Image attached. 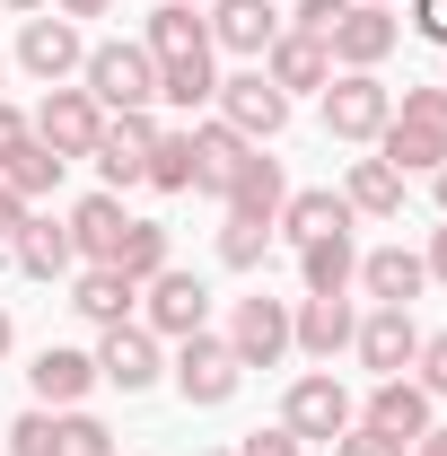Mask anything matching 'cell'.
Returning a JSON list of instances; mask_svg holds the SVG:
<instances>
[{"instance_id":"6da1fadb","label":"cell","mask_w":447,"mask_h":456,"mask_svg":"<svg viewBox=\"0 0 447 456\" xmlns=\"http://www.w3.org/2000/svg\"><path fill=\"white\" fill-rule=\"evenodd\" d=\"M378 159H386L394 175H439L447 167V79L394 97V123L378 132Z\"/></svg>"},{"instance_id":"7a4b0ae2","label":"cell","mask_w":447,"mask_h":456,"mask_svg":"<svg viewBox=\"0 0 447 456\" xmlns=\"http://www.w3.org/2000/svg\"><path fill=\"white\" fill-rule=\"evenodd\" d=\"M79 88L106 114H141V106H158V61L141 53V36H114V45H88Z\"/></svg>"},{"instance_id":"3957f363","label":"cell","mask_w":447,"mask_h":456,"mask_svg":"<svg viewBox=\"0 0 447 456\" xmlns=\"http://www.w3.org/2000/svg\"><path fill=\"white\" fill-rule=\"evenodd\" d=\"M394 123V88L378 70H334L325 79V132L351 141V150H378V132Z\"/></svg>"},{"instance_id":"277c9868","label":"cell","mask_w":447,"mask_h":456,"mask_svg":"<svg viewBox=\"0 0 447 456\" xmlns=\"http://www.w3.org/2000/svg\"><path fill=\"white\" fill-rule=\"evenodd\" d=\"M360 421V403H351V387H342L334 369H307V378H289V395H280V430L307 448V439H325L334 448L342 430Z\"/></svg>"},{"instance_id":"5b68a950","label":"cell","mask_w":447,"mask_h":456,"mask_svg":"<svg viewBox=\"0 0 447 456\" xmlns=\"http://www.w3.org/2000/svg\"><path fill=\"white\" fill-rule=\"evenodd\" d=\"M211 114H220V123L237 132V141H255V150H272L280 132H289V97H280V88L264 79V70H255V61L220 79V97H211Z\"/></svg>"},{"instance_id":"8992f818","label":"cell","mask_w":447,"mask_h":456,"mask_svg":"<svg viewBox=\"0 0 447 456\" xmlns=\"http://www.w3.org/2000/svg\"><path fill=\"white\" fill-rule=\"evenodd\" d=\"M141 325H150L158 342L202 334V325H211V281H202V273H184V264L150 273V281H141Z\"/></svg>"},{"instance_id":"52a82bcc","label":"cell","mask_w":447,"mask_h":456,"mask_svg":"<svg viewBox=\"0 0 447 456\" xmlns=\"http://www.w3.org/2000/svg\"><path fill=\"white\" fill-rule=\"evenodd\" d=\"M167 378H175V395L193 403V412H211V403H228V395H237V378H246V369H237L228 334H211V325H202V334H184V342H175Z\"/></svg>"},{"instance_id":"ba28073f","label":"cell","mask_w":447,"mask_h":456,"mask_svg":"<svg viewBox=\"0 0 447 456\" xmlns=\"http://www.w3.org/2000/svg\"><path fill=\"white\" fill-rule=\"evenodd\" d=\"M27 132H36L53 159H88V150H97V132H106V106H97L79 79H61V88H45V106L27 114Z\"/></svg>"},{"instance_id":"9c48e42d","label":"cell","mask_w":447,"mask_h":456,"mask_svg":"<svg viewBox=\"0 0 447 456\" xmlns=\"http://www.w3.org/2000/svg\"><path fill=\"white\" fill-rule=\"evenodd\" d=\"M228 351H237V369H280V360H289V298L246 289V298L228 307Z\"/></svg>"},{"instance_id":"30bf717a","label":"cell","mask_w":447,"mask_h":456,"mask_svg":"<svg viewBox=\"0 0 447 456\" xmlns=\"http://www.w3.org/2000/svg\"><path fill=\"white\" fill-rule=\"evenodd\" d=\"M79 61H88V36H79V18H61V9H36V18L18 27V70H27V79L61 88V79H79Z\"/></svg>"},{"instance_id":"8fae6325","label":"cell","mask_w":447,"mask_h":456,"mask_svg":"<svg viewBox=\"0 0 447 456\" xmlns=\"http://www.w3.org/2000/svg\"><path fill=\"white\" fill-rule=\"evenodd\" d=\"M97 378L123 387V395H150V387L167 378V342L150 334L141 316H132V325H106V334H97Z\"/></svg>"},{"instance_id":"7c38bea8","label":"cell","mask_w":447,"mask_h":456,"mask_svg":"<svg viewBox=\"0 0 447 456\" xmlns=\"http://www.w3.org/2000/svg\"><path fill=\"white\" fill-rule=\"evenodd\" d=\"M394 45H403V18H394L386 0H351V9L334 18V36H325L334 70H378Z\"/></svg>"},{"instance_id":"4fadbf2b","label":"cell","mask_w":447,"mask_h":456,"mask_svg":"<svg viewBox=\"0 0 447 456\" xmlns=\"http://www.w3.org/2000/svg\"><path fill=\"white\" fill-rule=\"evenodd\" d=\"M150 141H158V114H106V132H97V175H106V193H132V184H150Z\"/></svg>"},{"instance_id":"5bb4252c","label":"cell","mask_w":447,"mask_h":456,"mask_svg":"<svg viewBox=\"0 0 447 456\" xmlns=\"http://www.w3.org/2000/svg\"><path fill=\"white\" fill-rule=\"evenodd\" d=\"M27 387L45 412H79V403L97 395L106 378H97V351H70V342H45L36 360H27Z\"/></svg>"},{"instance_id":"9a60e30c","label":"cell","mask_w":447,"mask_h":456,"mask_svg":"<svg viewBox=\"0 0 447 456\" xmlns=\"http://www.w3.org/2000/svg\"><path fill=\"white\" fill-rule=\"evenodd\" d=\"M211 53H237V61H264L280 36V0H211Z\"/></svg>"},{"instance_id":"2e32d148","label":"cell","mask_w":447,"mask_h":456,"mask_svg":"<svg viewBox=\"0 0 447 456\" xmlns=\"http://www.w3.org/2000/svg\"><path fill=\"white\" fill-rule=\"evenodd\" d=\"M351 351H360V369H369V378H403V369H412V351H421L412 307H369V316H360V334H351Z\"/></svg>"},{"instance_id":"e0dca14e","label":"cell","mask_w":447,"mask_h":456,"mask_svg":"<svg viewBox=\"0 0 447 456\" xmlns=\"http://www.w3.org/2000/svg\"><path fill=\"white\" fill-rule=\"evenodd\" d=\"M351 334H360L351 298H289V351H307V360L334 369V351H351Z\"/></svg>"},{"instance_id":"ac0fdd59","label":"cell","mask_w":447,"mask_h":456,"mask_svg":"<svg viewBox=\"0 0 447 456\" xmlns=\"http://www.w3.org/2000/svg\"><path fill=\"white\" fill-rule=\"evenodd\" d=\"M255 70H264L280 97L298 106V97H325V79H334V53H325L316 36H289V27H280V36H272V53L255 61Z\"/></svg>"},{"instance_id":"d6986e66","label":"cell","mask_w":447,"mask_h":456,"mask_svg":"<svg viewBox=\"0 0 447 456\" xmlns=\"http://www.w3.org/2000/svg\"><path fill=\"white\" fill-rule=\"evenodd\" d=\"M351 289H360L369 307H412V298L430 289V273H421V255H412V246H369V255H360V273H351Z\"/></svg>"},{"instance_id":"ffe728a7","label":"cell","mask_w":447,"mask_h":456,"mask_svg":"<svg viewBox=\"0 0 447 456\" xmlns=\"http://www.w3.org/2000/svg\"><path fill=\"white\" fill-rule=\"evenodd\" d=\"M9 264H18L27 281H70V273H79V246H70V220H53V211H27L18 246H9Z\"/></svg>"},{"instance_id":"44dd1931","label":"cell","mask_w":447,"mask_h":456,"mask_svg":"<svg viewBox=\"0 0 447 456\" xmlns=\"http://www.w3.org/2000/svg\"><path fill=\"white\" fill-rule=\"evenodd\" d=\"M141 53L158 61V70H167V61H202V53H211V18L184 9V0H158L150 27H141Z\"/></svg>"},{"instance_id":"7402d4cb","label":"cell","mask_w":447,"mask_h":456,"mask_svg":"<svg viewBox=\"0 0 447 456\" xmlns=\"http://www.w3.org/2000/svg\"><path fill=\"white\" fill-rule=\"evenodd\" d=\"M70 307H79L97 334H106V325H132V316H141V281H123L114 264H79V273H70Z\"/></svg>"},{"instance_id":"603a6c76","label":"cell","mask_w":447,"mask_h":456,"mask_svg":"<svg viewBox=\"0 0 447 456\" xmlns=\"http://www.w3.org/2000/svg\"><path fill=\"white\" fill-rule=\"evenodd\" d=\"M184 132H193V193H211V202H220L228 184H237V167H246V150H255V141H237L220 114H202V123H184Z\"/></svg>"},{"instance_id":"cb8c5ba5","label":"cell","mask_w":447,"mask_h":456,"mask_svg":"<svg viewBox=\"0 0 447 456\" xmlns=\"http://www.w3.org/2000/svg\"><path fill=\"white\" fill-rule=\"evenodd\" d=\"M430 412H439V403L421 395L412 378H378V387H369V403H360V421H369V430H386V439H403V448L430 430Z\"/></svg>"},{"instance_id":"d4e9b609","label":"cell","mask_w":447,"mask_h":456,"mask_svg":"<svg viewBox=\"0 0 447 456\" xmlns=\"http://www.w3.org/2000/svg\"><path fill=\"white\" fill-rule=\"evenodd\" d=\"M61 220H70L79 264H114V246H123V220H132V211H123V193H106V184H97V193H88V202H70Z\"/></svg>"},{"instance_id":"484cf974","label":"cell","mask_w":447,"mask_h":456,"mask_svg":"<svg viewBox=\"0 0 447 456\" xmlns=\"http://www.w3.org/2000/svg\"><path fill=\"white\" fill-rule=\"evenodd\" d=\"M403 184L412 175H394L369 150V159H351V175H342V202H351V220H403Z\"/></svg>"},{"instance_id":"4316f807","label":"cell","mask_w":447,"mask_h":456,"mask_svg":"<svg viewBox=\"0 0 447 456\" xmlns=\"http://www.w3.org/2000/svg\"><path fill=\"white\" fill-rule=\"evenodd\" d=\"M351 273H360V246H351V228H334V237H307V246H298V281H307V298H351Z\"/></svg>"},{"instance_id":"83f0119b","label":"cell","mask_w":447,"mask_h":456,"mask_svg":"<svg viewBox=\"0 0 447 456\" xmlns=\"http://www.w3.org/2000/svg\"><path fill=\"white\" fill-rule=\"evenodd\" d=\"M334 228H351V202H342L334 184H307V193H289V202H280L272 237H289V246H307V237H334Z\"/></svg>"},{"instance_id":"f1b7e54d","label":"cell","mask_w":447,"mask_h":456,"mask_svg":"<svg viewBox=\"0 0 447 456\" xmlns=\"http://www.w3.org/2000/svg\"><path fill=\"white\" fill-rule=\"evenodd\" d=\"M220 202H228V211H246V220H280V202H289V175H280V159L246 150V167H237V184H228Z\"/></svg>"},{"instance_id":"f546056e","label":"cell","mask_w":447,"mask_h":456,"mask_svg":"<svg viewBox=\"0 0 447 456\" xmlns=\"http://www.w3.org/2000/svg\"><path fill=\"white\" fill-rule=\"evenodd\" d=\"M61 167H70V159H53L36 132H27L18 150H0V184H9L18 202H45V193H61Z\"/></svg>"},{"instance_id":"4dcf8cb0","label":"cell","mask_w":447,"mask_h":456,"mask_svg":"<svg viewBox=\"0 0 447 456\" xmlns=\"http://www.w3.org/2000/svg\"><path fill=\"white\" fill-rule=\"evenodd\" d=\"M211 97H220V53L167 61V70H158V106H175V114H211Z\"/></svg>"},{"instance_id":"1f68e13d","label":"cell","mask_w":447,"mask_h":456,"mask_svg":"<svg viewBox=\"0 0 447 456\" xmlns=\"http://www.w3.org/2000/svg\"><path fill=\"white\" fill-rule=\"evenodd\" d=\"M167 220H123V246H114V273L123 281H150V273H167Z\"/></svg>"},{"instance_id":"d6a6232c","label":"cell","mask_w":447,"mask_h":456,"mask_svg":"<svg viewBox=\"0 0 447 456\" xmlns=\"http://www.w3.org/2000/svg\"><path fill=\"white\" fill-rule=\"evenodd\" d=\"M264 255H272V220H246V211H228V220H220V264H228V273H255Z\"/></svg>"},{"instance_id":"836d02e7","label":"cell","mask_w":447,"mask_h":456,"mask_svg":"<svg viewBox=\"0 0 447 456\" xmlns=\"http://www.w3.org/2000/svg\"><path fill=\"white\" fill-rule=\"evenodd\" d=\"M150 184L158 193H193V132H158L150 141Z\"/></svg>"},{"instance_id":"e575fe53","label":"cell","mask_w":447,"mask_h":456,"mask_svg":"<svg viewBox=\"0 0 447 456\" xmlns=\"http://www.w3.org/2000/svg\"><path fill=\"white\" fill-rule=\"evenodd\" d=\"M53 456H114V430L79 403V412H53Z\"/></svg>"},{"instance_id":"d590c367","label":"cell","mask_w":447,"mask_h":456,"mask_svg":"<svg viewBox=\"0 0 447 456\" xmlns=\"http://www.w3.org/2000/svg\"><path fill=\"white\" fill-rule=\"evenodd\" d=\"M412 387L430 403H447V334H421V351H412Z\"/></svg>"},{"instance_id":"8d00e7d4","label":"cell","mask_w":447,"mask_h":456,"mask_svg":"<svg viewBox=\"0 0 447 456\" xmlns=\"http://www.w3.org/2000/svg\"><path fill=\"white\" fill-rule=\"evenodd\" d=\"M9 456H53V412H45V403H27V412L9 421Z\"/></svg>"},{"instance_id":"74e56055","label":"cell","mask_w":447,"mask_h":456,"mask_svg":"<svg viewBox=\"0 0 447 456\" xmlns=\"http://www.w3.org/2000/svg\"><path fill=\"white\" fill-rule=\"evenodd\" d=\"M342 9H351V0H289V18H280V27H289V36H316V45H325Z\"/></svg>"},{"instance_id":"f35d334b","label":"cell","mask_w":447,"mask_h":456,"mask_svg":"<svg viewBox=\"0 0 447 456\" xmlns=\"http://www.w3.org/2000/svg\"><path fill=\"white\" fill-rule=\"evenodd\" d=\"M334 456H412V448H403V439H386V430H369V421H351V430L334 439Z\"/></svg>"},{"instance_id":"ab89813d","label":"cell","mask_w":447,"mask_h":456,"mask_svg":"<svg viewBox=\"0 0 447 456\" xmlns=\"http://www.w3.org/2000/svg\"><path fill=\"white\" fill-rule=\"evenodd\" d=\"M403 27H412L421 45H439V53H447V0H403Z\"/></svg>"},{"instance_id":"60d3db41","label":"cell","mask_w":447,"mask_h":456,"mask_svg":"<svg viewBox=\"0 0 447 456\" xmlns=\"http://www.w3.org/2000/svg\"><path fill=\"white\" fill-rule=\"evenodd\" d=\"M228 456H307V448H298V439H289V430L272 421V430H246V439H237Z\"/></svg>"},{"instance_id":"b9f144b4","label":"cell","mask_w":447,"mask_h":456,"mask_svg":"<svg viewBox=\"0 0 447 456\" xmlns=\"http://www.w3.org/2000/svg\"><path fill=\"white\" fill-rule=\"evenodd\" d=\"M27 211H36V202H18V193H9V184H0V255H9V246H18V228H27Z\"/></svg>"},{"instance_id":"7bdbcfd3","label":"cell","mask_w":447,"mask_h":456,"mask_svg":"<svg viewBox=\"0 0 447 456\" xmlns=\"http://www.w3.org/2000/svg\"><path fill=\"white\" fill-rule=\"evenodd\" d=\"M421 273H430V281H447V220L430 228V246H421Z\"/></svg>"},{"instance_id":"ee69618b","label":"cell","mask_w":447,"mask_h":456,"mask_svg":"<svg viewBox=\"0 0 447 456\" xmlns=\"http://www.w3.org/2000/svg\"><path fill=\"white\" fill-rule=\"evenodd\" d=\"M18 141H27V114H18L9 97H0V150H18Z\"/></svg>"},{"instance_id":"f6af8a7d","label":"cell","mask_w":447,"mask_h":456,"mask_svg":"<svg viewBox=\"0 0 447 456\" xmlns=\"http://www.w3.org/2000/svg\"><path fill=\"white\" fill-rule=\"evenodd\" d=\"M53 9H61V18H106L114 0H53Z\"/></svg>"},{"instance_id":"bcb514c9","label":"cell","mask_w":447,"mask_h":456,"mask_svg":"<svg viewBox=\"0 0 447 456\" xmlns=\"http://www.w3.org/2000/svg\"><path fill=\"white\" fill-rule=\"evenodd\" d=\"M412 456H447V430H439V421H430V430L412 439Z\"/></svg>"},{"instance_id":"7dc6e473","label":"cell","mask_w":447,"mask_h":456,"mask_svg":"<svg viewBox=\"0 0 447 456\" xmlns=\"http://www.w3.org/2000/svg\"><path fill=\"white\" fill-rule=\"evenodd\" d=\"M0 9H18V18H36V9H53V0H0Z\"/></svg>"},{"instance_id":"c3c4849f","label":"cell","mask_w":447,"mask_h":456,"mask_svg":"<svg viewBox=\"0 0 447 456\" xmlns=\"http://www.w3.org/2000/svg\"><path fill=\"white\" fill-rule=\"evenodd\" d=\"M9 342H18V325H9V307H0V360H9Z\"/></svg>"},{"instance_id":"681fc988","label":"cell","mask_w":447,"mask_h":456,"mask_svg":"<svg viewBox=\"0 0 447 456\" xmlns=\"http://www.w3.org/2000/svg\"><path fill=\"white\" fill-rule=\"evenodd\" d=\"M430 193H439V220H447V167H439V175H430Z\"/></svg>"},{"instance_id":"f907efd6","label":"cell","mask_w":447,"mask_h":456,"mask_svg":"<svg viewBox=\"0 0 447 456\" xmlns=\"http://www.w3.org/2000/svg\"><path fill=\"white\" fill-rule=\"evenodd\" d=\"M184 9H211V0H184Z\"/></svg>"},{"instance_id":"816d5d0a","label":"cell","mask_w":447,"mask_h":456,"mask_svg":"<svg viewBox=\"0 0 447 456\" xmlns=\"http://www.w3.org/2000/svg\"><path fill=\"white\" fill-rule=\"evenodd\" d=\"M0 79H9V53H0Z\"/></svg>"},{"instance_id":"f5cc1de1","label":"cell","mask_w":447,"mask_h":456,"mask_svg":"<svg viewBox=\"0 0 447 456\" xmlns=\"http://www.w3.org/2000/svg\"><path fill=\"white\" fill-rule=\"evenodd\" d=\"M202 456H228V448H202Z\"/></svg>"}]
</instances>
